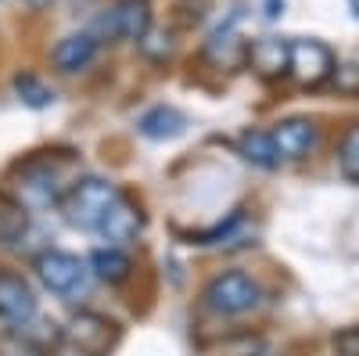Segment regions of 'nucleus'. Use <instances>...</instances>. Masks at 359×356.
<instances>
[{"instance_id": "nucleus-1", "label": "nucleus", "mask_w": 359, "mask_h": 356, "mask_svg": "<svg viewBox=\"0 0 359 356\" xmlns=\"http://www.w3.org/2000/svg\"><path fill=\"white\" fill-rule=\"evenodd\" d=\"M123 195L111 180H101V176H86V180H76L62 202H57V209H62L65 223L79 227V230H97V223L104 220V213L111 209V202Z\"/></svg>"}, {"instance_id": "nucleus-2", "label": "nucleus", "mask_w": 359, "mask_h": 356, "mask_svg": "<svg viewBox=\"0 0 359 356\" xmlns=\"http://www.w3.org/2000/svg\"><path fill=\"white\" fill-rule=\"evenodd\" d=\"M201 299H205L208 310H216V313H223V317H237V313L255 310L259 299H262V291H259V284H255L248 274L226 270V274H216L212 281L205 284Z\"/></svg>"}, {"instance_id": "nucleus-3", "label": "nucleus", "mask_w": 359, "mask_h": 356, "mask_svg": "<svg viewBox=\"0 0 359 356\" xmlns=\"http://www.w3.org/2000/svg\"><path fill=\"white\" fill-rule=\"evenodd\" d=\"M33 270H36V277L43 281V288L54 291V295H62V299H69V295H79V291L86 288V277H90L86 263H83L79 256H72V252H62V249L40 252V256L33 259Z\"/></svg>"}, {"instance_id": "nucleus-4", "label": "nucleus", "mask_w": 359, "mask_h": 356, "mask_svg": "<svg viewBox=\"0 0 359 356\" xmlns=\"http://www.w3.org/2000/svg\"><path fill=\"white\" fill-rule=\"evenodd\" d=\"M65 342L79 352V356H108L111 345L118 342V324L104 313L83 310L65 324Z\"/></svg>"}, {"instance_id": "nucleus-5", "label": "nucleus", "mask_w": 359, "mask_h": 356, "mask_svg": "<svg viewBox=\"0 0 359 356\" xmlns=\"http://www.w3.org/2000/svg\"><path fill=\"white\" fill-rule=\"evenodd\" d=\"M97 37L104 40H144L151 33V4L147 0H118L115 8H108L97 22Z\"/></svg>"}, {"instance_id": "nucleus-6", "label": "nucleus", "mask_w": 359, "mask_h": 356, "mask_svg": "<svg viewBox=\"0 0 359 356\" xmlns=\"http://www.w3.org/2000/svg\"><path fill=\"white\" fill-rule=\"evenodd\" d=\"M334 54L320 40H294L291 44V76L302 86H320L334 76Z\"/></svg>"}, {"instance_id": "nucleus-7", "label": "nucleus", "mask_w": 359, "mask_h": 356, "mask_svg": "<svg viewBox=\"0 0 359 356\" xmlns=\"http://www.w3.org/2000/svg\"><path fill=\"white\" fill-rule=\"evenodd\" d=\"M97 230H101L104 242H111V245H130L133 237L144 230V209L130 195H118L111 202V209L104 213V220L97 223Z\"/></svg>"}, {"instance_id": "nucleus-8", "label": "nucleus", "mask_w": 359, "mask_h": 356, "mask_svg": "<svg viewBox=\"0 0 359 356\" xmlns=\"http://www.w3.org/2000/svg\"><path fill=\"white\" fill-rule=\"evenodd\" d=\"M36 317V291L18 274H0V320L4 324H29Z\"/></svg>"}, {"instance_id": "nucleus-9", "label": "nucleus", "mask_w": 359, "mask_h": 356, "mask_svg": "<svg viewBox=\"0 0 359 356\" xmlns=\"http://www.w3.org/2000/svg\"><path fill=\"white\" fill-rule=\"evenodd\" d=\"M18 180H22V195L33 198L36 205H50V202H62L65 184L57 169L50 166V159H33L18 169Z\"/></svg>"}, {"instance_id": "nucleus-10", "label": "nucleus", "mask_w": 359, "mask_h": 356, "mask_svg": "<svg viewBox=\"0 0 359 356\" xmlns=\"http://www.w3.org/2000/svg\"><path fill=\"white\" fill-rule=\"evenodd\" d=\"M245 58H248L252 72L262 76V79H284L291 72V44L287 40H277V37L255 40L245 51Z\"/></svg>"}, {"instance_id": "nucleus-11", "label": "nucleus", "mask_w": 359, "mask_h": 356, "mask_svg": "<svg viewBox=\"0 0 359 356\" xmlns=\"http://www.w3.org/2000/svg\"><path fill=\"white\" fill-rule=\"evenodd\" d=\"M94 54H97V37H90V33H69V37H62V40L54 44L50 62H54L57 72L72 76V72H83L90 62H94Z\"/></svg>"}, {"instance_id": "nucleus-12", "label": "nucleus", "mask_w": 359, "mask_h": 356, "mask_svg": "<svg viewBox=\"0 0 359 356\" xmlns=\"http://www.w3.org/2000/svg\"><path fill=\"white\" fill-rule=\"evenodd\" d=\"M269 133H273L280 159H306L316 147V126L309 119H284V123H277Z\"/></svg>"}, {"instance_id": "nucleus-13", "label": "nucleus", "mask_w": 359, "mask_h": 356, "mask_svg": "<svg viewBox=\"0 0 359 356\" xmlns=\"http://www.w3.org/2000/svg\"><path fill=\"white\" fill-rule=\"evenodd\" d=\"M29 234V209L25 202L0 191V245H18Z\"/></svg>"}, {"instance_id": "nucleus-14", "label": "nucleus", "mask_w": 359, "mask_h": 356, "mask_svg": "<svg viewBox=\"0 0 359 356\" xmlns=\"http://www.w3.org/2000/svg\"><path fill=\"white\" fill-rule=\"evenodd\" d=\"M140 133L144 137H151V140H172V137H180L184 133V126H187V119L180 115L176 108H169V105H155L151 112H144L140 115Z\"/></svg>"}, {"instance_id": "nucleus-15", "label": "nucleus", "mask_w": 359, "mask_h": 356, "mask_svg": "<svg viewBox=\"0 0 359 356\" xmlns=\"http://www.w3.org/2000/svg\"><path fill=\"white\" fill-rule=\"evenodd\" d=\"M237 155L248 159L252 166H262V169H273L280 162L273 133H266V130H245L241 137H237Z\"/></svg>"}, {"instance_id": "nucleus-16", "label": "nucleus", "mask_w": 359, "mask_h": 356, "mask_svg": "<svg viewBox=\"0 0 359 356\" xmlns=\"http://www.w3.org/2000/svg\"><path fill=\"white\" fill-rule=\"evenodd\" d=\"M90 270H94L104 284H123L133 274V259L123 249H97L90 256Z\"/></svg>"}, {"instance_id": "nucleus-17", "label": "nucleus", "mask_w": 359, "mask_h": 356, "mask_svg": "<svg viewBox=\"0 0 359 356\" xmlns=\"http://www.w3.org/2000/svg\"><path fill=\"white\" fill-rule=\"evenodd\" d=\"M15 94H18L29 108H47V105L54 101V91H50L43 79H36L33 72H18V76H15Z\"/></svg>"}, {"instance_id": "nucleus-18", "label": "nucleus", "mask_w": 359, "mask_h": 356, "mask_svg": "<svg viewBox=\"0 0 359 356\" xmlns=\"http://www.w3.org/2000/svg\"><path fill=\"white\" fill-rule=\"evenodd\" d=\"M338 166L345 180H359V126H348L338 144Z\"/></svg>"}, {"instance_id": "nucleus-19", "label": "nucleus", "mask_w": 359, "mask_h": 356, "mask_svg": "<svg viewBox=\"0 0 359 356\" xmlns=\"http://www.w3.org/2000/svg\"><path fill=\"white\" fill-rule=\"evenodd\" d=\"M334 356H359V328H345L334 335Z\"/></svg>"}, {"instance_id": "nucleus-20", "label": "nucleus", "mask_w": 359, "mask_h": 356, "mask_svg": "<svg viewBox=\"0 0 359 356\" xmlns=\"http://www.w3.org/2000/svg\"><path fill=\"white\" fill-rule=\"evenodd\" d=\"M25 4H29V8H36V11H40V8H47V4H50V0H25Z\"/></svg>"}, {"instance_id": "nucleus-21", "label": "nucleus", "mask_w": 359, "mask_h": 356, "mask_svg": "<svg viewBox=\"0 0 359 356\" xmlns=\"http://www.w3.org/2000/svg\"><path fill=\"white\" fill-rule=\"evenodd\" d=\"M348 4H352V11H355V15H359V0H348Z\"/></svg>"}]
</instances>
